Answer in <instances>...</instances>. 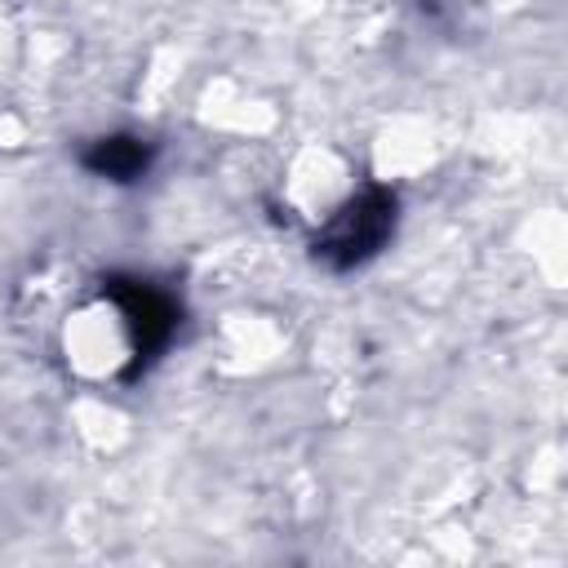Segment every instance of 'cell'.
Listing matches in <instances>:
<instances>
[{
    "label": "cell",
    "instance_id": "3",
    "mask_svg": "<svg viewBox=\"0 0 568 568\" xmlns=\"http://www.w3.org/2000/svg\"><path fill=\"white\" fill-rule=\"evenodd\" d=\"M155 155H160V146H155L151 138H142V133H129V129L89 138V142L75 151V160H80L84 173H93V178H102V182H115V186L142 182V178L155 169Z\"/></svg>",
    "mask_w": 568,
    "mask_h": 568
},
{
    "label": "cell",
    "instance_id": "1",
    "mask_svg": "<svg viewBox=\"0 0 568 568\" xmlns=\"http://www.w3.org/2000/svg\"><path fill=\"white\" fill-rule=\"evenodd\" d=\"M395 222H399V195L382 182H368L311 235V257L328 271H355L386 248Z\"/></svg>",
    "mask_w": 568,
    "mask_h": 568
},
{
    "label": "cell",
    "instance_id": "2",
    "mask_svg": "<svg viewBox=\"0 0 568 568\" xmlns=\"http://www.w3.org/2000/svg\"><path fill=\"white\" fill-rule=\"evenodd\" d=\"M102 297L120 311L124 320V333H129V364H124V382H133L138 373H146L178 337L182 328V302L155 284V280H142V275H124V271H111L102 275Z\"/></svg>",
    "mask_w": 568,
    "mask_h": 568
}]
</instances>
